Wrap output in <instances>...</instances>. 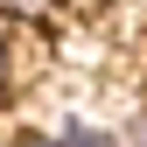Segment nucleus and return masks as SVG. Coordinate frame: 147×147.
Here are the masks:
<instances>
[{
	"instance_id": "nucleus-1",
	"label": "nucleus",
	"mask_w": 147,
	"mask_h": 147,
	"mask_svg": "<svg viewBox=\"0 0 147 147\" xmlns=\"http://www.w3.org/2000/svg\"><path fill=\"white\" fill-rule=\"evenodd\" d=\"M21 147H112V140H105V133H91V126H77V119H70V126H56V133H35V140H21Z\"/></svg>"
},
{
	"instance_id": "nucleus-2",
	"label": "nucleus",
	"mask_w": 147,
	"mask_h": 147,
	"mask_svg": "<svg viewBox=\"0 0 147 147\" xmlns=\"http://www.w3.org/2000/svg\"><path fill=\"white\" fill-rule=\"evenodd\" d=\"M7 84H14V42L0 35V98H7Z\"/></svg>"
},
{
	"instance_id": "nucleus-3",
	"label": "nucleus",
	"mask_w": 147,
	"mask_h": 147,
	"mask_svg": "<svg viewBox=\"0 0 147 147\" xmlns=\"http://www.w3.org/2000/svg\"><path fill=\"white\" fill-rule=\"evenodd\" d=\"M119 147H147V105L133 112V126H126V140H119Z\"/></svg>"
},
{
	"instance_id": "nucleus-4",
	"label": "nucleus",
	"mask_w": 147,
	"mask_h": 147,
	"mask_svg": "<svg viewBox=\"0 0 147 147\" xmlns=\"http://www.w3.org/2000/svg\"><path fill=\"white\" fill-rule=\"evenodd\" d=\"M49 0H0V14H42Z\"/></svg>"
}]
</instances>
